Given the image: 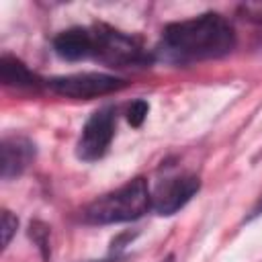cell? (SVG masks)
<instances>
[{
	"label": "cell",
	"instance_id": "30bf717a",
	"mask_svg": "<svg viewBox=\"0 0 262 262\" xmlns=\"http://www.w3.org/2000/svg\"><path fill=\"white\" fill-rule=\"evenodd\" d=\"M29 235L33 237V242L37 244V248L43 252V258H49V227L41 221H33L29 227Z\"/></svg>",
	"mask_w": 262,
	"mask_h": 262
},
{
	"label": "cell",
	"instance_id": "52a82bcc",
	"mask_svg": "<svg viewBox=\"0 0 262 262\" xmlns=\"http://www.w3.org/2000/svg\"><path fill=\"white\" fill-rule=\"evenodd\" d=\"M0 176L2 180L18 178L35 160V143L25 135H10L2 139L0 145Z\"/></svg>",
	"mask_w": 262,
	"mask_h": 262
},
{
	"label": "cell",
	"instance_id": "7a4b0ae2",
	"mask_svg": "<svg viewBox=\"0 0 262 262\" xmlns=\"http://www.w3.org/2000/svg\"><path fill=\"white\" fill-rule=\"evenodd\" d=\"M151 209V190L143 176H137L123 186L94 199L82 211V221L88 225H113L141 219Z\"/></svg>",
	"mask_w": 262,
	"mask_h": 262
},
{
	"label": "cell",
	"instance_id": "3957f363",
	"mask_svg": "<svg viewBox=\"0 0 262 262\" xmlns=\"http://www.w3.org/2000/svg\"><path fill=\"white\" fill-rule=\"evenodd\" d=\"M90 29V59H96L108 68H149L156 61V53L143 49V45L108 25H92Z\"/></svg>",
	"mask_w": 262,
	"mask_h": 262
},
{
	"label": "cell",
	"instance_id": "4fadbf2b",
	"mask_svg": "<svg viewBox=\"0 0 262 262\" xmlns=\"http://www.w3.org/2000/svg\"><path fill=\"white\" fill-rule=\"evenodd\" d=\"M258 215H262V194H260V199L256 201V205L252 207V211H250V215H248V221L254 219V217H258Z\"/></svg>",
	"mask_w": 262,
	"mask_h": 262
},
{
	"label": "cell",
	"instance_id": "5bb4252c",
	"mask_svg": "<svg viewBox=\"0 0 262 262\" xmlns=\"http://www.w3.org/2000/svg\"><path fill=\"white\" fill-rule=\"evenodd\" d=\"M160 262H174V254H168L164 260H160Z\"/></svg>",
	"mask_w": 262,
	"mask_h": 262
},
{
	"label": "cell",
	"instance_id": "8fae6325",
	"mask_svg": "<svg viewBox=\"0 0 262 262\" xmlns=\"http://www.w3.org/2000/svg\"><path fill=\"white\" fill-rule=\"evenodd\" d=\"M147 111H149L147 100H143V98L133 100L129 104V108H127V123L131 127H141L143 121H145V117H147Z\"/></svg>",
	"mask_w": 262,
	"mask_h": 262
},
{
	"label": "cell",
	"instance_id": "277c9868",
	"mask_svg": "<svg viewBox=\"0 0 262 262\" xmlns=\"http://www.w3.org/2000/svg\"><path fill=\"white\" fill-rule=\"evenodd\" d=\"M129 82L125 78L102 74V72H82V74H68V76H53L47 78V86L51 92L66 96V98H96L106 96L117 90L127 88Z\"/></svg>",
	"mask_w": 262,
	"mask_h": 262
},
{
	"label": "cell",
	"instance_id": "9c48e42d",
	"mask_svg": "<svg viewBox=\"0 0 262 262\" xmlns=\"http://www.w3.org/2000/svg\"><path fill=\"white\" fill-rule=\"evenodd\" d=\"M53 51L66 61L90 59V29L72 27L53 37Z\"/></svg>",
	"mask_w": 262,
	"mask_h": 262
},
{
	"label": "cell",
	"instance_id": "ba28073f",
	"mask_svg": "<svg viewBox=\"0 0 262 262\" xmlns=\"http://www.w3.org/2000/svg\"><path fill=\"white\" fill-rule=\"evenodd\" d=\"M0 82L6 88L16 90H41L43 86H47V80H43L25 61L10 53H2L0 57Z\"/></svg>",
	"mask_w": 262,
	"mask_h": 262
},
{
	"label": "cell",
	"instance_id": "5b68a950",
	"mask_svg": "<svg viewBox=\"0 0 262 262\" xmlns=\"http://www.w3.org/2000/svg\"><path fill=\"white\" fill-rule=\"evenodd\" d=\"M115 127H117V106L106 104L94 111L82 127L76 145V156L82 162H96L104 158L115 137Z\"/></svg>",
	"mask_w": 262,
	"mask_h": 262
},
{
	"label": "cell",
	"instance_id": "7c38bea8",
	"mask_svg": "<svg viewBox=\"0 0 262 262\" xmlns=\"http://www.w3.org/2000/svg\"><path fill=\"white\" fill-rule=\"evenodd\" d=\"M16 227H18V219L10 213V211H2V233H4V248L10 244V239H12V235H14V231H16Z\"/></svg>",
	"mask_w": 262,
	"mask_h": 262
},
{
	"label": "cell",
	"instance_id": "8992f818",
	"mask_svg": "<svg viewBox=\"0 0 262 262\" xmlns=\"http://www.w3.org/2000/svg\"><path fill=\"white\" fill-rule=\"evenodd\" d=\"M201 190V178L196 174H178L158 182L151 192V211L162 217L178 213Z\"/></svg>",
	"mask_w": 262,
	"mask_h": 262
},
{
	"label": "cell",
	"instance_id": "6da1fadb",
	"mask_svg": "<svg viewBox=\"0 0 262 262\" xmlns=\"http://www.w3.org/2000/svg\"><path fill=\"white\" fill-rule=\"evenodd\" d=\"M237 45L233 25L219 12H205L186 20H176L164 27L156 57L174 63L190 66L207 59H221Z\"/></svg>",
	"mask_w": 262,
	"mask_h": 262
}]
</instances>
